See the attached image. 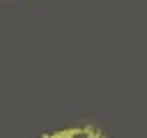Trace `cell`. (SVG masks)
Here are the masks:
<instances>
[{"mask_svg":"<svg viewBox=\"0 0 147 138\" xmlns=\"http://www.w3.org/2000/svg\"><path fill=\"white\" fill-rule=\"evenodd\" d=\"M41 138H106V136L94 124H76V126H64V129L44 133Z\"/></svg>","mask_w":147,"mask_h":138,"instance_id":"obj_1","label":"cell"}]
</instances>
